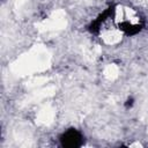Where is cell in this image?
<instances>
[{
	"instance_id": "7a4b0ae2",
	"label": "cell",
	"mask_w": 148,
	"mask_h": 148,
	"mask_svg": "<svg viewBox=\"0 0 148 148\" xmlns=\"http://www.w3.org/2000/svg\"><path fill=\"white\" fill-rule=\"evenodd\" d=\"M114 12H116L114 6H113V5H110L103 13H101L94 21H91V23L87 27L88 30H89L91 34H95V35L98 34L99 30H101V28H102V25H103L109 18H111V17L113 16Z\"/></svg>"
},
{
	"instance_id": "6da1fadb",
	"label": "cell",
	"mask_w": 148,
	"mask_h": 148,
	"mask_svg": "<svg viewBox=\"0 0 148 148\" xmlns=\"http://www.w3.org/2000/svg\"><path fill=\"white\" fill-rule=\"evenodd\" d=\"M60 145L65 148H79L83 145L82 134L75 128H68L60 135Z\"/></svg>"
},
{
	"instance_id": "3957f363",
	"label": "cell",
	"mask_w": 148,
	"mask_h": 148,
	"mask_svg": "<svg viewBox=\"0 0 148 148\" xmlns=\"http://www.w3.org/2000/svg\"><path fill=\"white\" fill-rule=\"evenodd\" d=\"M118 27L119 30H121L126 36H133L142 30L143 24L139 22H130L128 20H124L118 23Z\"/></svg>"
},
{
	"instance_id": "277c9868",
	"label": "cell",
	"mask_w": 148,
	"mask_h": 148,
	"mask_svg": "<svg viewBox=\"0 0 148 148\" xmlns=\"http://www.w3.org/2000/svg\"><path fill=\"white\" fill-rule=\"evenodd\" d=\"M133 103H134V99H133L132 97H128V98L126 99V102H125V106H126L127 109H128V108H132Z\"/></svg>"
}]
</instances>
